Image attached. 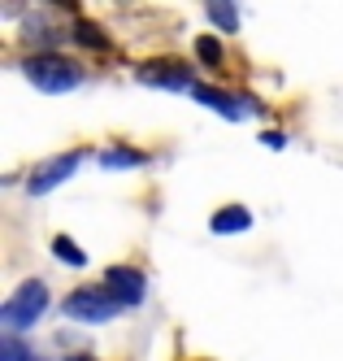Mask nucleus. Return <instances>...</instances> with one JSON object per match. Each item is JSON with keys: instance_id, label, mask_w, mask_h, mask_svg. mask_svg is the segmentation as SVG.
Masks as SVG:
<instances>
[{"instance_id": "nucleus-1", "label": "nucleus", "mask_w": 343, "mask_h": 361, "mask_svg": "<svg viewBox=\"0 0 343 361\" xmlns=\"http://www.w3.org/2000/svg\"><path fill=\"white\" fill-rule=\"evenodd\" d=\"M26 79H31L39 92H70L74 83H78V66L74 61H66V57H57V53H35V57H26Z\"/></svg>"}, {"instance_id": "nucleus-2", "label": "nucleus", "mask_w": 343, "mask_h": 361, "mask_svg": "<svg viewBox=\"0 0 343 361\" xmlns=\"http://www.w3.org/2000/svg\"><path fill=\"white\" fill-rule=\"evenodd\" d=\"M48 309V288L39 279H26L22 288L5 300V309H0V318H5V326L22 331V326H35V318Z\"/></svg>"}, {"instance_id": "nucleus-3", "label": "nucleus", "mask_w": 343, "mask_h": 361, "mask_svg": "<svg viewBox=\"0 0 343 361\" xmlns=\"http://www.w3.org/2000/svg\"><path fill=\"white\" fill-rule=\"evenodd\" d=\"M118 309H122V300L109 288H74L66 296V314L74 322H109Z\"/></svg>"}, {"instance_id": "nucleus-4", "label": "nucleus", "mask_w": 343, "mask_h": 361, "mask_svg": "<svg viewBox=\"0 0 343 361\" xmlns=\"http://www.w3.org/2000/svg\"><path fill=\"white\" fill-rule=\"evenodd\" d=\"M78 161H83L78 152H66V157H52V161L35 166V174L26 178V192H31V196H44V192H52V188L61 183V178H70V174L78 170Z\"/></svg>"}, {"instance_id": "nucleus-5", "label": "nucleus", "mask_w": 343, "mask_h": 361, "mask_svg": "<svg viewBox=\"0 0 343 361\" xmlns=\"http://www.w3.org/2000/svg\"><path fill=\"white\" fill-rule=\"evenodd\" d=\"M139 83L166 87V92H174V87H196L192 83V70L182 66V61H148V66H139Z\"/></svg>"}, {"instance_id": "nucleus-6", "label": "nucleus", "mask_w": 343, "mask_h": 361, "mask_svg": "<svg viewBox=\"0 0 343 361\" xmlns=\"http://www.w3.org/2000/svg\"><path fill=\"white\" fill-rule=\"evenodd\" d=\"M104 288L122 300V309H130V305L144 300V274L130 270V266H113V270H104Z\"/></svg>"}, {"instance_id": "nucleus-7", "label": "nucleus", "mask_w": 343, "mask_h": 361, "mask_svg": "<svg viewBox=\"0 0 343 361\" xmlns=\"http://www.w3.org/2000/svg\"><path fill=\"white\" fill-rule=\"evenodd\" d=\"M252 226V214L244 209V204H226V209L213 214V231L218 235H235V231H248Z\"/></svg>"}, {"instance_id": "nucleus-8", "label": "nucleus", "mask_w": 343, "mask_h": 361, "mask_svg": "<svg viewBox=\"0 0 343 361\" xmlns=\"http://www.w3.org/2000/svg\"><path fill=\"white\" fill-rule=\"evenodd\" d=\"M192 96L200 100V105H213V109L226 114V118H239V105H235L226 92H218V87H192Z\"/></svg>"}, {"instance_id": "nucleus-9", "label": "nucleus", "mask_w": 343, "mask_h": 361, "mask_svg": "<svg viewBox=\"0 0 343 361\" xmlns=\"http://www.w3.org/2000/svg\"><path fill=\"white\" fill-rule=\"evenodd\" d=\"M204 9H208V18H213L222 31L239 27V18H235V0H204Z\"/></svg>"}, {"instance_id": "nucleus-10", "label": "nucleus", "mask_w": 343, "mask_h": 361, "mask_svg": "<svg viewBox=\"0 0 343 361\" xmlns=\"http://www.w3.org/2000/svg\"><path fill=\"white\" fill-rule=\"evenodd\" d=\"M104 166L113 170H130V166H144V152H126V148H113V152H100Z\"/></svg>"}, {"instance_id": "nucleus-11", "label": "nucleus", "mask_w": 343, "mask_h": 361, "mask_svg": "<svg viewBox=\"0 0 343 361\" xmlns=\"http://www.w3.org/2000/svg\"><path fill=\"white\" fill-rule=\"evenodd\" d=\"M196 57H200V61H208V66H222V61H226L222 44H218L213 35H200V39H196Z\"/></svg>"}, {"instance_id": "nucleus-12", "label": "nucleus", "mask_w": 343, "mask_h": 361, "mask_svg": "<svg viewBox=\"0 0 343 361\" xmlns=\"http://www.w3.org/2000/svg\"><path fill=\"white\" fill-rule=\"evenodd\" d=\"M52 252H57L61 262H70V266H87V252L78 248V244H70L66 235H61V240H52Z\"/></svg>"}, {"instance_id": "nucleus-13", "label": "nucleus", "mask_w": 343, "mask_h": 361, "mask_svg": "<svg viewBox=\"0 0 343 361\" xmlns=\"http://www.w3.org/2000/svg\"><path fill=\"white\" fill-rule=\"evenodd\" d=\"M78 39H83L87 48H104V35L100 31H92V22H78V31H74Z\"/></svg>"}, {"instance_id": "nucleus-14", "label": "nucleus", "mask_w": 343, "mask_h": 361, "mask_svg": "<svg viewBox=\"0 0 343 361\" xmlns=\"http://www.w3.org/2000/svg\"><path fill=\"white\" fill-rule=\"evenodd\" d=\"M70 361H96V357H70Z\"/></svg>"}]
</instances>
